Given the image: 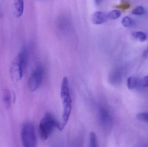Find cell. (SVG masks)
<instances>
[{
  "mask_svg": "<svg viewBox=\"0 0 148 147\" xmlns=\"http://www.w3.org/2000/svg\"><path fill=\"white\" fill-rule=\"evenodd\" d=\"M60 96L63 106L62 126L63 129L68 123L72 109V100L69 82L67 77H64L62 79L61 86Z\"/></svg>",
  "mask_w": 148,
  "mask_h": 147,
  "instance_id": "1",
  "label": "cell"
},
{
  "mask_svg": "<svg viewBox=\"0 0 148 147\" xmlns=\"http://www.w3.org/2000/svg\"><path fill=\"white\" fill-rule=\"evenodd\" d=\"M28 60L27 48H23L15 58L10 67V74L13 80H20L23 76Z\"/></svg>",
  "mask_w": 148,
  "mask_h": 147,
  "instance_id": "2",
  "label": "cell"
},
{
  "mask_svg": "<svg viewBox=\"0 0 148 147\" xmlns=\"http://www.w3.org/2000/svg\"><path fill=\"white\" fill-rule=\"evenodd\" d=\"M56 129L63 130L62 124L50 113H47L41 120L39 126V132L42 140L48 139Z\"/></svg>",
  "mask_w": 148,
  "mask_h": 147,
  "instance_id": "3",
  "label": "cell"
},
{
  "mask_svg": "<svg viewBox=\"0 0 148 147\" xmlns=\"http://www.w3.org/2000/svg\"><path fill=\"white\" fill-rule=\"evenodd\" d=\"M23 145L25 147H35L37 139L34 125L30 123H25L22 127L21 133Z\"/></svg>",
  "mask_w": 148,
  "mask_h": 147,
  "instance_id": "4",
  "label": "cell"
},
{
  "mask_svg": "<svg viewBox=\"0 0 148 147\" xmlns=\"http://www.w3.org/2000/svg\"><path fill=\"white\" fill-rule=\"evenodd\" d=\"M43 76V67L39 66L32 72L28 81V85L31 91H35L39 88L42 82Z\"/></svg>",
  "mask_w": 148,
  "mask_h": 147,
  "instance_id": "5",
  "label": "cell"
},
{
  "mask_svg": "<svg viewBox=\"0 0 148 147\" xmlns=\"http://www.w3.org/2000/svg\"><path fill=\"white\" fill-rule=\"evenodd\" d=\"M98 118L101 126L105 129H109L112 127L113 118L109 109L102 105L98 109Z\"/></svg>",
  "mask_w": 148,
  "mask_h": 147,
  "instance_id": "6",
  "label": "cell"
},
{
  "mask_svg": "<svg viewBox=\"0 0 148 147\" xmlns=\"http://www.w3.org/2000/svg\"><path fill=\"white\" fill-rule=\"evenodd\" d=\"M108 14L103 11H96L91 16V20L95 25H101L105 23L108 20Z\"/></svg>",
  "mask_w": 148,
  "mask_h": 147,
  "instance_id": "7",
  "label": "cell"
},
{
  "mask_svg": "<svg viewBox=\"0 0 148 147\" xmlns=\"http://www.w3.org/2000/svg\"><path fill=\"white\" fill-rule=\"evenodd\" d=\"M122 76L121 70L119 69H115L110 74L109 79L112 84H119L121 82Z\"/></svg>",
  "mask_w": 148,
  "mask_h": 147,
  "instance_id": "8",
  "label": "cell"
},
{
  "mask_svg": "<svg viewBox=\"0 0 148 147\" xmlns=\"http://www.w3.org/2000/svg\"><path fill=\"white\" fill-rule=\"evenodd\" d=\"M15 14L17 18L22 16L24 11V0H14Z\"/></svg>",
  "mask_w": 148,
  "mask_h": 147,
  "instance_id": "9",
  "label": "cell"
},
{
  "mask_svg": "<svg viewBox=\"0 0 148 147\" xmlns=\"http://www.w3.org/2000/svg\"><path fill=\"white\" fill-rule=\"evenodd\" d=\"M3 102L6 108L9 109L11 106V95L10 91L9 90H4L3 92Z\"/></svg>",
  "mask_w": 148,
  "mask_h": 147,
  "instance_id": "10",
  "label": "cell"
},
{
  "mask_svg": "<svg viewBox=\"0 0 148 147\" xmlns=\"http://www.w3.org/2000/svg\"><path fill=\"white\" fill-rule=\"evenodd\" d=\"M138 84V80L134 77H130L127 80V86L129 89L133 90L135 89Z\"/></svg>",
  "mask_w": 148,
  "mask_h": 147,
  "instance_id": "11",
  "label": "cell"
},
{
  "mask_svg": "<svg viewBox=\"0 0 148 147\" xmlns=\"http://www.w3.org/2000/svg\"><path fill=\"white\" fill-rule=\"evenodd\" d=\"M132 35L134 39L140 41L141 42L145 41L147 38L146 34L140 31L134 32L132 33Z\"/></svg>",
  "mask_w": 148,
  "mask_h": 147,
  "instance_id": "12",
  "label": "cell"
},
{
  "mask_svg": "<svg viewBox=\"0 0 148 147\" xmlns=\"http://www.w3.org/2000/svg\"><path fill=\"white\" fill-rule=\"evenodd\" d=\"M121 11L117 9L112 10L108 14L109 19L110 20H116L121 16Z\"/></svg>",
  "mask_w": 148,
  "mask_h": 147,
  "instance_id": "13",
  "label": "cell"
},
{
  "mask_svg": "<svg viewBox=\"0 0 148 147\" xmlns=\"http://www.w3.org/2000/svg\"><path fill=\"white\" fill-rule=\"evenodd\" d=\"M90 145L91 147L98 146L96 135L94 132H90Z\"/></svg>",
  "mask_w": 148,
  "mask_h": 147,
  "instance_id": "14",
  "label": "cell"
},
{
  "mask_svg": "<svg viewBox=\"0 0 148 147\" xmlns=\"http://www.w3.org/2000/svg\"><path fill=\"white\" fill-rule=\"evenodd\" d=\"M136 118L141 121L148 123V112H142L136 115Z\"/></svg>",
  "mask_w": 148,
  "mask_h": 147,
  "instance_id": "15",
  "label": "cell"
},
{
  "mask_svg": "<svg viewBox=\"0 0 148 147\" xmlns=\"http://www.w3.org/2000/svg\"><path fill=\"white\" fill-rule=\"evenodd\" d=\"M133 23L132 19L129 16H125L122 20V24L123 26L128 28L131 26Z\"/></svg>",
  "mask_w": 148,
  "mask_h": 147,
  "instance_id": "16",
  "label": "cell"
},
{
  "mask_svg": "<svg viewBox=\"0 0 148 147\" xmlns=\"http://www.w3.org/2000/svg\"><path fill=\"white\" fill-rule=\"evenodd\" d=\"M145 13V9L143 7L138 6L133 9L132 14L135 15H142Z\"/></svg>",
  "mask_w": 148,
  "mask_h": 147,
  "instance_id": "17",
  "label": "cell"
},
{
  "mask_svg": "<svg viewBox=\"0 0 148 147\" xmlns=\"http://www.w3.org/2000/svg\"><path fill=\"white\" fill-rule=\"evenodd\" d=\"M130 3H128L126 2H124L122 4H121V5H119V6H117L118 8H120L123 9H128L130 7Z\"/></svg>",
  "mask_w": 148,
  "mask_h": 147,
  "instance_id": "18",
  "label": "cell"
},
{
  "mask_svg": "<svg viewBox=\"0 0 148 147\" xmlns=\"http://www.w3.org/2000/svg\"><path fill=\"white\" fill-rule=\"evenodd\" d=\"M143 85L144 87H148V76L145 77L143 81Z\"/></svg>",
  "mask_w": 148,
  "mask_h": 147,
  "instance_id": "19",
  "label": "cell"
},
{
  "mask_svg": "<svg viewBox=\"0 0 148 147\" xmlns=\"http://www.w3.org/2000/svg\"><path fill=\"white\" fill-rule=\"evenodd\" d=\"M95 1L96 4L98 5V4H100L102 2V0H95Z\"/></svg>",
  "mask_w": 148,
  "mask_h": 147,
  "instance_id": "20",
  "label": "cell"
},
{
  "mask_svg": "<svg viewBox=\"0 0 148 147\" xmlns=\"http://www.w3.org/2000/svg\"><path fill=\"white\" fill-rule=\"evenodd\" d=\"M147 51H148V47H147Z\"/></svg>",
  "mask_w": 148,
  "mask_h": 147,
  "instance_id": "21",
  "label": "cell"
}]
</instances>
